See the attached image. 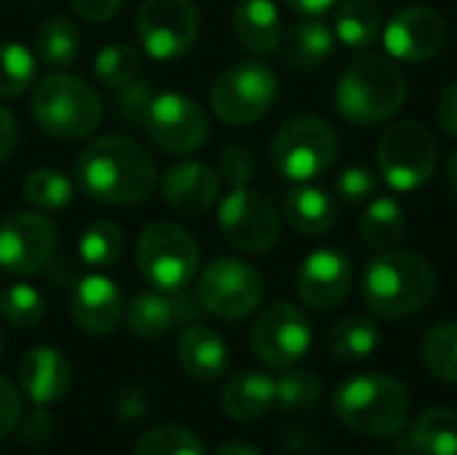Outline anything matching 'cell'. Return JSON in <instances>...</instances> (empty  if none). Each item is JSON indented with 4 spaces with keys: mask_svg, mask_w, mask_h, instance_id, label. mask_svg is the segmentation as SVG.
<instances>
[{
    "mask_svg": "<svg viewBox=\"0 0 457 455\" xmlns=\"http://www.w3.org/2000/svg\"><path fill=\"white\" fill-rule=\"evenodd\" d=\"M37 56L21 43H0V97H19L35 83Z\"/></svg>",
    "mask_w": 457,
    "mask_h": 455,
    "instance_id": "obj_33",
    "label": "cell"
},
{
    "mask_svg": "<svg viewBox=\"0 0 457 455\" xmlns=\"http://www.w3.org/2000/svg\"><path fill=\"white\" fill-rule=\"evenodd\" d=\"M423 362L431 375L457 383V322H442L426 335Z\"/></svg>",
    "mask_w": 457,
    "mask_h": 455,
    "instance_id": "obj_34",
    "label": "cell"
},
{
    "mask_svg": "<svg viewBox=\"0 0 457 455\" xmlns=\"http://www.w3.org/2000/svg\"><path fill=\"white\" fill-rule=\"evenodd\" d=\"M383 32V13L375 0H345L335 13V35L343 46L364 51Z\"/></svg>",
    "mask_w": 457,
    "mask_h": 455,
    "instance_id": "obj_27",
    "label": "cell"
},
{
    "mask_svg": "<svg viewBox=\"0 0 457 455\" xmlns=\"http://www.w3.org/2000/svg\"><path fill=\"white\" fill-rule=\"evenodd\" d=\"M72 367L67 357L56 349L37 346L27 351L19 362V386L35 405H51L62 400L70 389Z\"/></svg>",
    "mask_w": 457,
    "mask_h": 455,
    "instance_id": "obj_21",
    "label": "cell"
},
{
    "mask_svg": "<svg viewBox=\"0 0 457 455\" xmlns=\"http://www.w3.org/2000/svg\"><path fill=\"white\" fill-rule=\"evenodd\" d=\"M436 118H439V126L450 134L457 137V80H453L442 99H439V110H436Z\"/></svg>",
    "mask_w": 457,
    "mask_h": 455,
    "instance_id": "obj_45",
    "label": "cell"
},
{
    "mask_svg": "<svg viewBox=\"0 0 457 455\" xmlns=\"http://www.w3.org/2000/svg\"><path fill=\"white\" fill-rule=\"evenodd\" d=\"M21 190H24V198H27L32 206L48 209V212H51V209L67 206V204L72 201V193H75L70 177H64L59 169H48V166L32 169V172L27 174Z\"/></svg>",
    "mask_w": 457,
    "mask_h": 455,
    "instance_id": "obj_35",
    "label": "cell"
},
{
    "mask_svg": "<svg viewBox=\"0 0 457 455\" xmlns=\"http://www.w3.org/2000/svg\"><path fill=\"white\" fill-rule=\"evenodd\" d=\"M262 292L265 284L254 265L236 257H220L204 268L195 298L204 311L220 319H244L260 306Z\"/></svg>",
    "mask_w": 457,
    "mask_h": 455,
    "instance_id": "obj_10",
    "label": "cell"
},
{
    "mask_svg": "<svg viewBox=\"0 0 457 455\" xmlns=\"http://www.w3.org/2000/svg\"><path fill=\"white\" fill-rule=\"evenodd\" d=\"M233 32L238 43L257 54H273L281 46L284 27L273 0H238L233 8Z\"/></svg>",
    "mask_w": 457,
    "mask_h": 455,
    "instance_id": "obj_22",
    "label": "cell"
},
{
    "mask_svg": "<svg viewBox=\"0 0 457 455\" xmlns=\"http://www.w3.org/2000/svg\"><path fill=\"white\" fill-rule=\"evenodd\" d=\"M361 295L375 316L404 319L434 300L436 271L418 252L388 249L367 265Z\"/></svg>",
    "mask_w": 457,
    "mask_h": 455,
    "instance_id": "obj_2",
    "label": "cell"
},
{
    "mask_svg": "<svg viewBox=\"0 0 457 455\" xmlns=\"http://www.w3.org/2000/svg\"><path fill=\"white\" fill-rule=\"evenodd\" d=\"M220 228L236 249L268 252L281 236V217L262 193L252 188H230L220 204Z\"/></svg>",
    "mask_w": 457,
    "mask_h": 455,
    "instance_id": "obj_12",
    "label": "cell"
},
{
    "mask_svg": "<svg viewBox=\"0 0 457 455\" xmlns=\"http://www.w3.org/2000/svg\"><path fill=\"white\" fill-rule=\"evenodd\" d=\"M19 139V129H16V118L8 107L0 105V164L13 153Z\"/></svg>",
    "mask_w": 457,
    "mask_h": 455,
    "instance_id": "obj_46",
    "label": "cell"
},
{
    "mask_svg": "<svg viewBox=\"0 0 457 455\" xmlns=\"http://www.w3.org/2000/svg\"><path fill=\"white\" fill-rule=\"evenodd\" d=\"M179 365L195 381H217L228 370V346L214 330L193 324L179 338Z\"/></svg>",
    "mask_w": 457,
    "mask_h": 455,
    "instance_id": "obj_26",
    "label": "cell"
},
{
    "mask_svg": "<svg viewBox=\"0 0 457 455\" xmlns=\"http://www.w3.org/2000/svg\"><path fill=\"white\" fill-rule=\"evenodd\" d=\"M56 252V228L37 212H16L0 223V268L11 276H32Z\"/></svg>",
    "mask_w": 457,
    "mask_h": 455,
    "instance_id": "obj_15",
    "label": "cell"
},
{
    "mask_svg": "<svg viewBox=\"0 0 457 455\" xmlns=\"http://www.w3.org/2000/svg\"><path fill=\"white\" fill-rule=\"evenodd\" d=\"M447 177H450V188H453V193L457 196V150L453 153V158H450V166H447Z\"/></svg>",
    "mask_w": 457,
    "mask_h": 455,
    "instance_id": "obj_49",
    "label": "cell"
},
{
    "mask_svg": "<svg viewBox=\"0 0 457 455\" xmlns=\"http://www.w3.org/2000/svg\"><path fill=\"white\" fill-rule=\"evenodd\" d=\"M134 455H206L204 442L182 426H155L137 442Z\"/></svg>",
    "mask_w": 457,
    "mask_h": 455,
    "instance_id": "obj_38",
    "label": "cell"
},
{
    "mask_svg": "<svg viewBox=\"0 0 457 455\" xmlns=\"http://www.w3.org/2000/svg\"><path fill=\"white\" fill-rule=\"evenodd\" d=\"M155 99V86L145 78H131L129 83L118 86L115 88V110L120 115V121L131 123V126H145V118H147V110Z\"/></svg>",
    "mask_w": 457,
    "mask_h": 455,
    "instance_id": "obj_40",
    "label": "cell"
},
{
    "mask_svg": "<svg viewBox=\"0 0 457 455\" xmlns=\"http://www.w3.org/2000/svg\"><path fill=\"white\" fill-rule=\"evenodd\" d=\"M139 67H142V56L129 43H110V46L99 48L94 56V72H96L99 83H104L110 88H118V86L129 83L131 78H137Z\"/></svg>",
    "mask_w": 457,
    "mask_h": 455,
    "instance_id": "obj_37",
    "label": "cell"
},
{
    "mask_svg": "<svg viewBox=\"0 0 457 455\" xmlns=\"http://www.w3.org/2000/svg\"><path fill=\"white\" fill-rule=\"evenodd\" d=\"M201 249L190 231L174 223H153L137 239V265L145 282L163 292H182L198 274Z\"/></svg>",
    "mask_w": 457,
    "mask_h": 455,
    "instance_id": "obj_6",
    "label": "cell"
},
{
    "mask_svg": "<svg viewBox=\"0 0 457 455\" xmlns=\"http://www.w3.org/2000/svg\"><path fill=\"white\" fill-rule=\"evenodd\" d=\"M335 193L351 206L370 204L378 193V177L367 166H345L335 180Z\"/></svg>",
    "mask_w": 457,
    "mask_h": 455,
    "instance_id": "obj_41",
    "label": "cell"
},
{
    "mask_svg": "<svg viewBox=\"0 0 457 455\" xmlns=\"http://www.w3.org/2000/svg\"><path fill=\"white\" fill-rule=\"evenodd\" d=\"M276 405V378L265 373H241L222 389V410L241 424L262 418Z\"/></svg>",
    "mask_w": 457,
    "mask_h": 455,
    "instance_id": "obj_24",
    "label": "cell"
},
{
    "mask_svg": "<svg viewBox=\"0 0 457 455\" xmlns=\"http://www.w3.org/2000/svg\"><path fill=\"white\" fill-rule=\"evenodd\" d=\"M278 97V78L270 64L260 59L228 67L212 86L209 102L220 121L246 126L260 121Z\"/></svg>",
    "mask_w": 457,
    "mask_h": 455,
    "instance_id": "obj_8",
    "label": "cell"
},
{
    "mask_svg": "<svg viewBox=\"0 0 457 455\" xmlns=\"http://www.w3.org/2000/svg\"><path fill=\"white\" fill-rule=\"evenodd\" d=\"M257 161L244 145H230L220 156V174L230 188H246L254 177Z\"/></svg>",
    "mask_w": 457,
    "mask_h": 455,
    "instance_id": "obj_42",
    "label": "cell"
},
{
    "mask_svg": "<svg viewBox=\"0 0 457 455\" xmlns=\"http://www.w3.org/2000/svg\"><path fill=\"white\" fill-rule=\"evenodd\" d=\"M126 252V233L120 225L110 220L91 223L78 241V255L91 268H110L115 265Z\"/></svg>",
    "mask_w": 457,
    "mask_h": 455,
    "instance_id": "obj_32",
    "label": "cell"
},
{
    "mask_svg": "<svg viewBox=\"0 0 457 455\" xmlns=\"http://www.w3.org/2000/svg\"><path fill=\"white\" fill-rule=\"evenodd\" d=\"M447 40V24L439 11L428 5H407L383 24L386 51L396 62H428Z\"/></svg>",
    "mask_w": 457,
    "mask_h": 455,
    "instance_id": "obj_16",
    "label": "cell"
},
{
    "mask_svg": "<svg viewBox=\"0 0 457 455\" xmlns=\"http://www.w3.org/2000/svg\"><path fill=\"white\" fill-rule=\"evenodd\" d=\"M0 354H3V338H0Z\"/></svg>",
    "mask_w": 457,
    "mask_h": 455,
    "instance_id": "obj_50",
    "label": "cell"
},
{
    "mask_svg": "<svg viewBox=\"0 0 457 455\" xmlns=\"http://www.w3.org/2000/svg\"><path fill=\"white\" fill-rule=\"evenodd\" d=\"M214 455H262L252 442H244V440H233V442H225Z\"/></svg>",
    "mask_w": 457,
    "mask_h": 455,
    "instance_id": "obj_48",
    "label": "cell"
},
{
    "mask_svg": "<svg viewBox=\"0 0 457 455\" xmlns=\"http://www.w3.org/2000/svg\"><path fill=\"white\" fill-rule=\"evenodd\" d=\"M201 311L204 306L198 303V298L185 295V290L182 292L153 290L131 298L126 322L129 330L139 338H161L174 327L193 324L201 316Z\"/></svg>",
    "mask_w": 457,
    "mask_h": 455,
    "instance_id": "obj_18",
    "label": "cell"
},
{
    "mask_svg": "<svg viewBox=\"0 0 457 455\" xmlns=\"http://www.w3.org/2000/svg\"><path fill=\"white\" fill-rule=\"evenodd\" d=\"M46 316L43 295L29 284H11L0 292V319L11 327L29 330Z\"/></svg>",
    "mask_w": 457,
    "mask_h": 455,
    "instance_id": "obj_36",
    "label": "cell"
},
{
    "mask_svg": "<svg viewBox=\"0 0 457 455\" xmlns=\"http://www.w3.org/2000/svg\"><path fill=\"white\" fill-rule=\"evenodd\" d=\"M380 346V327L367 316H348L329 333V351L340 362H364Z\"/></svg>",
    "mask_w": 457,
    "mask_h": 455,
    "instance_id": "obj_31",
    "label": "cell"
},
{
    "mask_svg": "<svg viewBox=\"0 0 457 455\" xmlns=\"http://www.w3.org/2000/svg\"><path fill=\"white\" fill-rule=\"evenodd\" d=\"M80 54V32L64 16H51L35 32V56L46 67H70Z\"/></svg>",
    "mask_w": 457,
    "mask_h": 455,
    "instance_id": "obj_29",
    "label": "cell"
},
{
    "mask_svg": "<svg viewBox=\"0 0 457 455\" xmlns=\"http://www.w3.org/2000/svg\"><path fill=\"white\" fill-rule=\"evenodd\" d=\"M313 343L311 322L292 303H276L252 327V349L257 359L273 370H289L297 365Z\"/></svg>",
    "mask_w": 457,
    "mask_h": 455,
    "instance_id": "obj_13",
    "label": "cell"
},
{
    "mask_svg": "<svg viewBox=\"0 0 457 455\" xmlns=\"http://www.w3.org/2000/svg\"><path fill=\"white\" fill-rule=\"evenodd\" d=\"M407 99V78L388 56H359L337 80L335 107L356 126H375L396 115Z\"/></svg>",
    "mask_w": 457,
    "mask_h": 455,
    "instance_id": "obj_3",
    "label": "cell"
},
{
    "mask_svg": "<svg viewBox=\"0 0 457 455\" xmlns=\"http://www.w3.org/2000/svg\"><path fill=\"white\" fill-rule=\"evenodd\" d=\"M161 193L169 206L185 215L206 212L220 198V177L204 161H182L166 169Z\"/></svg>",
    "mask_w": 457,
    "mask_h": 455,
    "instance_id": "obj_20",
    "label": "cell"
},
{
    "mask_svg": "<svg viewBox=\"0 0 457 455\" xmlns=\"http://www.w3.org/2000/svg\"><path fill=\"white\" fill-rule=\"evenodd\" d=\"M289 8H295V11H300V13H311V16H316V13H324V11H329L337 0H284Z\"/></svg>",
    "mask_w": 457,
    "mask_h": 455,
    "instance_id": "obj_47",
    "label": "cell"
},
{
    "mask_svg": "<svg viewBox=\"0 0 457 455\" xmlns=\"http://www.w3.org/2000/svg\"><path fill=\"white\" fill-rule=\"evenodd\" d=\"M284 215L303 236H324L337 225V206L332 196L313 185H297L284 196Z\"/></svg>",
    "mask_w": 457,
    "mask_h": 455,
    "instance_id": "obj_25",
    "label": "cell"
},
{
    "mask_svg": "<svg viewBox=\"0 0 457 455\" xmlns=\"http://www.w3.org/2000/svg\"><path fill=\"white\" fill-rule=\"evenodd\" d=\"M270 158L278 174L292 182L316 180L337 158V134L316 115H297L276 131Z\"/></svg>",
    "mask_w": 457,
    "mask_h": 455,
    "instance_id": "obj_7",
    "label": "cell"
},
{
    "mask_svg": "<svg viewBox=\"0 0 457 455\" xmlns=\"http://www.w3.org/2000/svg\"><path fill=\"white\" fill-rule=\"evenodd\" d=\"M361 239L375 247V249H391L394 244L402 241L404 231H407V217L404 209L396 198L391 196H380L372 198L361 223H359Z\"/></svg>",
    "mask_w": 457,
    "mask_h": 455,
    "instance_id": "obj_30",
    "label": "cell"
},
{
    "mask_svg": "<svg viewBox=\"0 0 457 455\" xmlns=\"http://www.w3.org/2000/svg\"><path fill=\"white\" fill-rule=\"evenodd\" d=\"M407 442L418 455H457V413L447 408L423 413L412 424Z\"/></svg>",
    "mask_w": 457,
    "mask_h": 455,
    "instance_id": "obj_28",
    "label": "cell"
},
{
    "mask_svg": "<svg viewBox=\"0 0 457 455\" xmlns=\"http://www.w3.org/2000/svg\"><path fill=\"white\" fill-rule=\"evenodd\" d=\"M198 8L193 0H145L137 13V38L158 62L187 54L198 38Z\"/></svg>",
    "mask_w": 457,
    "mask_h": 455,
    "instance_id": "obj_11",
    "label": "cell"
},
{
    "mask_svg": "<svg viewBox=\"0 0 457 455\" xmlns=\"http://www.w3.org/2000/svg\"><path fill=\"white\" fill-rule=\"evenodd\" d=\"M70 3H72V8H75V13L80 19L99 24V21L112 19L123 8L126 0H70Z\"/></svg>",
    "mask_w": 457,
    "mask_h": 455,
    "instance_id": "obj_44",
    "label": "cell"
},
{
    "mask_svg": "<svg viewBox=\"0 0 457 455\" xmlns=\"http://www.w3.org/2000/svg\"><path fill=\"white\" fill-rule=\"evenodd\" d=\"M32 118L54 139H83L102 121V99L83 78L54 72L32 91Z\"/></svg>",
    "mask_w": 457,
    "mask_h": 455,
    "instance_id": "obj_5",
    "label": "cell"
},
{
    "mask_svg": "<svg viewBox=\"0 0 457 455\" xmlns=\"http://www.w3.org/2000/svg\"><path fill=\"white\" fill-rule=\"evenodd\" d=\"M332 408L335 416L359 434L396 437L410 418V394L404 383L386 373H361L335 392Z\"/></svg>",
    "mask_w": 457,
    "mask_h": 455,
    "instance_id": "obj_4",
    "label": "cell"
},
{
    "mask_svg": "<svg viewBox=\"0 0 457 455\" xmlns=\"http://www.w3.org/2000/svg\"><path fill=\"white\" fill-rule=\"evenodd\" d=\"M335 40H337V35H335V27H329V21H324V19L297 21L281 38L284 62L303 72L319 70L335 54Z\"/></svg>",
    "mask_w": 457,
    "mask_h": 455,
    "instance_id": "obj_23",
    "label": "cell"
},
{
    "mask_svg": "<svg viewBox=\"0 0 457 455\" xmlns=\"http://www.w3.org/2000/svg\"><path fill=\"white\" fill-rule=\"evenodd\" d=\"M19 416H21L19 394H16V389L5 378H0V440L8 437L16 429Z\"/></svg>",
    "mask_w": 457,
    "mask_h": 455,
    "instance_id": "obj_43",
    "label": "cell"
},
{
    "mask_svg": "<svg viewBox=\"0 0 457 455\" xmlns=\"http://www.w3.org/2000/svg\"><path fill=\"white\" fill-rule=\"evenodd\" d=\"M321 400V381L308 370H289L276 378V405L287 410H308Z\"/></svg>",
    "mask_w": 457,
    "mask_h": 455,
    "instance_id": "obj_39",
    "label": "cell"
},
{
    "mask_svg": "<svg viewBox=\"0 0 457 455\" xmlns=\"http://www.w3.org/2000/svg\"><path fill=\"white\" fill-rule=\"evenodd\" d=\"M70 311L80 330L91 335H110L123 319V298L112 279L91 274L78 279L70 295Z\"/></svg>",
    "mask_w": 457,
    "mask_h": 455,
    "instance_id": "obj_19",
    "label": "cell"
},
{
    "mask_svg": "<svg viewBox=\"0 0 457 455\" xmlns=\"http://www.w3.org/2000/svg\"><path fill=\"white\" fill-rule=\"evenodd\" d=\"M353 284V263L343 249L324 247L311 252L297 274L300 300L313 311L337 308Z\"/></svg>",
    "mask_w": 457,
    "mask_h": 455,
    "instance_id": "obj_17",
    "label": "cell"
},
{
    "mask_svg": "<svg viewBox=\"0 0 457 455\" xmlns=\"http://www.w3.org/2000/svg\"><path fill=\"white\" fill-rule=\"evenodd\" d=\"M378 166L383 180L396 190L423 188L436 169V142L431 131L415 121L388 126L378 145Z\"/></svg>",
    "mask_w": 457,
    "mask_h": 455,
    "instance_id": "obj_9",
    "label": "cell"
},
{
    "mask_svg": "<svg viewBox=\"0 0 457 455\" xmlns=\"http://www.w3.org/2000/svg\"><path fill=\"white\" fill-rule=\"evenodd\" d=\"M75 172L86 196L112 206L142 204L158 182L155 161L147 147L120 134L99 137L86 145Z\"/></svg>",
    "mask_w": 457,
    "mask_h": 455,
    "instance_id": "obj_1",
    "label": "cell"
},
{
    "mask_svg": "<svg viewBox=\"0 0 457 455\" xmlns=\"http://www.w3.org/2000/svg\"><path fill=\"white\" fill-rule=\"evenodd\" d=\"M145 129L155 142V147L182 156L198 150L206 142L209 118L195 99L177 91H166V94H155L145 118Z\"/></svg>",
    "mask_w": 457,
    "mask_h": 455,
    "instance_id": "obj_14",
    "label": "cell"
}]
</instances>
